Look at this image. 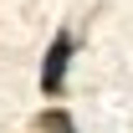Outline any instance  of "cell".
Returning a JSON list of instances; mask_svg holds the SVG:
<instances>
[{
  "instance_id": "6da1fadb",
  "label": "cell",
  "mask_w": 133,
  "mask_h": 133,
  "mask_svg": "<svg viewBox=\"0 0 133 133\" xmlns=\"http://www.w3.org/2000/svg\"><path fill=\"white\" fill-rule=\"evenodd\" d=\"M66 62H72V36L56 31V36H51V46H46V56H41V92H46V97H56V92H62V82H66Z\"/></svg>"
},
{
  "instance_id": "7a4b0ae2",
  "label": "cell",
  "mask_w": 133,
  "mask_h": 133,
  "mask_svg": "<svg viewBox=\"0 0 133 133\" xmlns=\"http://www.w3.org/2000/svg\"><path fill=\"white\" fill-rule=\"evenodd\" d=\"M36 128L41 133H77V123H72V113H62V108H46V113L36 118Z\"/></svg>"
}]
</instances>
